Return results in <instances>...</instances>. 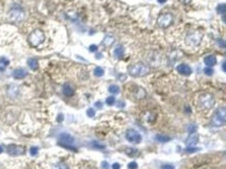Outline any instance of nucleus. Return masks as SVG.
<instances>
[{"instance_id": "obj_1", "label": "nucleus", "mask_w": 226, "mask_h": 169, "mask_svg": "<svg viewBox=\"0 0 226 169\" xmlns=\"http://www.w3.org/2000/svg\"><path fill=\"white\" fill-rule=\"evenodd\" d=\"M128 72L133 77H142L150 73V67L145 63H135L129 66Z\"/></svg>"}, {"instance_id": "obj_2", "label": "nucleus", "mask_w": 226, "mask_h": 169, "mask_svg": "<svg viewBox=\"0 0 226 169\" xmlns=\"http://www.w3.org/2000/svg\"><path fill=\"white\" fill-rule=\"evenodd\" d=\"M211 123L217 128L226 124V107L219 108L218 110H216L211 118Z\"/></svg>"}, {"instance_id": "obj_3", "label": "nucleus", "mask_w": 226, "mask_h": 169, "mask_svg": "<svg viewBox=\"0 0 226 169\" xmlns=\"http://www.w3.org/2000/svg\"><path fill=\"white\" fill-rule=\"evenodd\" d=\"M198 104H199V108L204 111H208L211 108L215 105V98L211 94L209 93H205L202 94L199 97V100H198Z\"/></svg>"}, {"instance_id": "obj_4", "label": "nucleus", "mask_w": 226, "mask_h": 169, "mask_svg": "<svg viewBox=\"0 0 226 169\" xmlns=\"http://www.w3.org/2000/svg\"><path fill=\"white\" fill-rule=\"evenodd\" d=\"M45 40V35L41 29H35L28 37V43L32 47H38Z\"/></svg>"}, {"instance_id": "obj_5", "label": "nucleus", "mask_w": 226, "mask_h": 169, "mask_svg": "<svg viewBox=\"0 0 226 169\" xmlns=\"http://www.w3.org/2000/svg\"><path fill=\"white\" fill-rule=\"evenodd\" d=\"M74 137L71 135H69V134H61L59 136V144L61 146L65 147L67 149L74 150V151H77V148L74 147Z\"/></svg>"}, {"instance_id": "obj_6", "label": "nucleus", "mask_w": 226, "mask_h": 169, "mask_svg": "<svg viewBox=\"0 0 226 169\" xmlns=\"http://www.w3.org/2000/svg\"><path fill=\"white\" fill-rule=\"evenodd\" d=\"M173 20L174 16L171 13H168V12L161 13L157 18V25L161 28H166L173 23Z\"/></svg>"}, {"instance_id": "obj_7", "label": "nucleus", "mask_w": 226, "mask_h": 169, "mask_svg": "<svg viewBox=\"0 0 226 169\" xmlns=\"http://www.w3.org/2000/svg\"><path fill=\"white\" fill-rule=\"evenodd\" d=\"M202 38H203V35L199 31H194L188 34L187 38H185V43L187 44L188 46L192 47H196L201 43Z\"/></svg>"}, {"instance_id": "obj_8", "label": "nucleus", "mask_w": 226, "mask_h": 169, "mask_svg": "<svg viewBox=\"0 0 226 169\" xmlns=\"http://www.w3.org/2000/svg\"><path fill=\"white\" fill-rule=\"evenodd\" d=\"M9 20L14 21V22H20V21H22L24 19V12L20 6L13 8L9 13Z\"/></svg>"}, {"instance_id": "obj_9", "label": "nucleus", "mask_w": 226, "mask_h": 169, "mask_svg": "<svg viewBox=\"0 0 226 169\" xmlns=\"http://www.w3.org/2000/svg\"><path fill=\"white\" fill-rule=\"evenodd\" d=\"M126 139L131 143L138 144V143L141 142L142 138H141V135L137 131L133 130V128H130V130H128L126 131Z\"/></svg>"}, {"instance_id": "obj_10", "label": "nucleus", "mask_w": 226, "mask_h": 169, "mask_svg": "<svg viewBox=\"0 0 226 169\" xmlns=\"http://www.w3.org/2000/svg\"><path fill=\"white\" fill-rule=\"evenodd\" d=\"M6 152L11 156H21V154H24L25 147L17 144H9L6 146Z\"/></svg>"}, {"instance_id": "obj_11", "label": "nucleus", "mask_w": 226, "mask_h": 169, "mask_svg": "<svg viewBox=\"0 0 226 169\" xmlns=\"http://www.w3.org/2000/svg\"><path fill=\"white\" fill-rule=\"evenodd\" d=\"M176 69H177L178 73L183 75V76H190V75L192 74V68H190L187 64H184V63L178 65Z\"/></svg>"}, {"instance_id": "obj_12", "label": "nucleus", "mask_w": 226, "mask_h": 169, "mask_svg": "<svg viewBox=\"0 0 226 169\" xmlns=\"http://www.w3.org/2000/svg\"><path fill=\"white\" fill-rule=\"evenodd\" d=\"M132 93H133L134 97L136 99H142V98L146 97V90L143 88H141V87H134V90L132 91Z\"/></svg>"}, {"instance_id": "obj_13", "label": "nucleus", "mask_w": 226, "mask_h": 169, "mask_svg": "<svg viewBox=\"0 0 226 169\" xmlns=\"http://www.w3.org/2000/svg\"><path fill=\"white\" fill-rule=\"evenodd\" d=\"M27 71L23 68H17L13 71V76L16 79H22L27 76Z\"/></svg>"}, {"instance_id": "obj_14", "label": "nucleus", "mask_w": 226, "mask_h": 169, "mask_svg": "<svg viewBox=\"0 0 226 169\" xmlns=\"http://www.w3.org/2000/svg\"><path fill=\"white\" fill-rule=\"evenodd\" d=\"M198 140H199L198 135H196V134H190V137L185 140V144H187L188 147L194 146L195 144H197V143H198Z\"/></svg>"}, {"instance_id": "obj_15", "label": "nucleus", "mask_w": 226, "mask_h": 169, "mask_svg": "<svg viewBox=\"0 0 226 169\" xmlns=\"http://www.w3.org/2000/svg\"><path fill=\"white\" fill-rule=\"evenodd\" d=\"M62 90H63V94H64L65 96H68V97L72 96V95H74V87H72L70 84H64Z\"/></svg>"}, {"instance_id": "obj_16", "label": "nucleus", "mask_w": 226, "mask_h": 169, "mask_svg": "<svg viewBox=\"0 0 226 169\" xmlns=\"http://www.w3.org/2000/svg\"><path fill=\"white\" fill-rule=\"evenodd\" d=\"M204 64H205L207 67H214L217 64V58L215 55H207L204 58Z\"/></svg>"}, {"instance_id": "obj_17", "label": "nucleus", "mask_w": 226, "mask_h": 169, "mask_svg": "<svg viewBox=\"0 0 226 169\" xmlns=\"http://www.w3.org/2000/svg\"><path fill=\"white\" fill-rule=\"evenodd\" d=\"M124 55H125L124 47H122V45H118V46L115 47V49H114V56H115V58H118V60H121L122 56H124Z\"/></svg>"}, {"instance_id": "obj_18", "label": "nucleus", "mask_w": 226, "mask_h": 169, "mask_svg": "<svg viewBox=\"0 0 226 169\" xmlns=\"http://www.w3.org/2000/svg\"><path fill=\"white\" fill-rule=\"evenodd\" d=\"M27 65L33 70H37L39 68V63H38V60H36V58H29L27 61Z\"/></svg>"}, {"instance_id": "obj_19", "label": "nucleus", "mask_w": 226, "mask_h": 169, "mask_svg": "<svg viewBox=\"0 0 226 169\" xmlns=\"http://www.w3.org/2000/svg\"><path fill=\"white\" fill-rule=\"evenodd\" d=\"M114 43V38L112 36H106L105 39L103 40V45L104 46H111Z\"/></svg>"}, {"instance_id": "obj_20", "label": "nucleus", "mask_w": 226, "mask_h": 169, "mask_svg": "<svg viewBox=\"0 0 226 169\" xmlns=\"http://www.w3.org/2000/svg\"><path fill=\"white\" fill-rule=\"evenodd\" d=\"M155 139L160 143H166V142H169V141L171 140V138H170L169 136H166V135H156Z\"/></svg>"}, {"instance_id": "obj_21", "label": "nucleus", "mask_w": 226, "mask_h": 169, "mask_svg": "<svg viewBox=\"0 0 226 169\" xmlns=\"http://www.w3.org/2000/svg\"><path fill=\"white\" fill-rule=\"evenodd\" d=\"M217 13L221 14V15H225L226 14V3H220L217 6Z\"/></svg>"}, {"instance_id": "obj_22", "label": "nucleus", "mask_w": 226, "mask_h": 169, "mask_svg": "<svg viewBox=\"0 0 226 169\" xmlns=\"http://www.w3.org/2000/svg\"><path fill=\"white\" fill-rule=\"evenodd\" d=\"M9 64V61L5 58H0V71H3L4 68Z\"/></svg>"}, {"instance_id": "obj_23", "label": "nucleus", "mask_w": 226, "mask_h": 169, "mask_svg": "<svg viewBox=\"0 0 226 169\" xmlns=\"http://www.w3.org/2000/svg\"><path fill=\"white\" fill-rule=\"evenodd\" d=\"M93 73H94V75H95L96 77H102L103 75L105 74V71H104V69H103V68H101V67H96L95 69H94Z\"/></svg>"}, {"instance_id": "obj_24", "label": "nucleus", "mask_w": 226, "mask_h": 169, "mask_svg": "<svg viewBox=\"0 0 226 169\" xmlns=\"http://www.w3.org/2000/svg\"><path fill=\"white\" fill-rule=\"evenodd\" d=\"M108 90H109V92L112 93V94H118L119 93V87L116 86V85H111Z\"/></svg>"}, {"instance_id": "obj_25", "label": "nucleus", "mask_w": 226, "mask_h": 169, "mask_svg": "<svg viewBox=\"0 0 226 169\" xmlns=\"http://www.w3.org/2000/svg\"><path fill=\"white\" fill-rule=\"evenodd\" d=\"M217 44H218L219 47L221 48H226V41L223 39H218L217 40Z\"/></svg>"}, {"instance_id": "obj_26", "label": "nucleus", "mask_w": 226, "mask_h": 169, "mask_svg": "<svg viewBox=\"0 0 226 169\" xmlns=\"http://www.w3.org/2000/svg\"><path fill=\"white\" fill-rule=\"evenodd\" d=\"M199 150H200V148H198V147L190 146V147H187V148L185 149V152H187V154H193V152L199 151Z\"/></svg>"}, {"instance_id": "obj_27", "label": "nucleus", "mask_w": 226, "mask_h": 169, "mask_svg": "<svg viewBox=\"0 0 226 169\" xmlns=\"http://www.w3.org/2000/svg\"><path fill=\"white\" fill-rule=\"evenodd\" d=\"M106 103H107L108 105H113L115 103V98L113 97V96H110V97H108L107 99H106Z\"/></svg>"}, {"instance_id": "obj_28", "label": "nucleus", "mask_w": 226, "mask_h": 169, "mask_svg": "<svg viewBox=\"0 0 226 169\" xmlns=\"http://www.w3.org/2000/svg\"><path fill=\"white\" fill-rule=\"evenodd\" d=\"M203 71H204V73H205L206 75H208V76H211V75L214 74V70H213V68H211V67L204 68Z\"/></svg>"}, {"instance_id": "obj_29", "label": "nucleus", "mask_w": 226, "mask_h": 169, "mask_svg": "<svg viewBox=\"0 0 226 169\" xmlns=\"http://www.w3.org/2000/svg\"><path fill=\"white\" fill-rule=\"evenodd\" d=\"M55 169H69V168H68V166L64 163H58L55 166Z\"/></svg>"}, {"instance_id": "obj_30", "label": "nucleus", "mask_w": 226, "mask_h": 169, "mask_svg": "<svg viewBox=\"0 0 226 169\" xmlns=\"http://www.w3.org/2000/svg\"><path fill=\"white\" fill-rule=\"evenodd\" d=\"M137 167H138V165H137V163L136 162H130V163L128 164V168L129 169H137Z\"/></svg>"}, {"instance_id": "obj_31", "label": "nucleus", "mask_w": 226, "mask_h": 169, "mask_svg": "<svg viewBox=\"0 0 226 169\" xmlns=\"http://www.w3.org/2000/svg\"><path fill=\"white\" fill-rule=\"evenodd\" d=\"M38 151H39V148H38L37 146L30 147V154H32V156H36L38 154Z\"/></svg>"}, {"instance_id": "obj_32", "label": "nucleus", "mask_w": 226, "mask_h": 169, "mask_svg": "<svg viewBox=\"0 0 226 169\" xmlns=\"http://www.w3.org/2000/svg\"><path fill=\"white\" fill-rule=\"evenodd\" d=\"M87 116H88V117H94V116H95V111H94L93 109H91V108H90V109H88V110H87Z\"/></svg>"}, {"instance_id": "obj_33", "label": "nucleus", "mask_w": 226, "mask_h": 169, "mask_svg": "<svg viewBox=\"0 0 226 169\" xmlns=\"http://www.w3.org/2000/svg\"><path fill=\"white\" fill-rule=\"evenodd\" d=\"M196 131H197V126H196V125H190V126L187 128V131H188L190 134H194Z\"/></svg>"}, {"instance_id": "obj_34", "label": "nucleus", "mask_w": 226, "mask_h": 169, "mask_svg": "<svg viewBox=\"0 0 226 169\" xmlns=\"http://www.w3.org/2000/svg\"><path fill=\"white\" fill-rule=\"evenodd\" d=\"M92 146L94 147V148H98V149H104V148H105V145L98 144V142H93L92 143Z\"/></svg>"}, {"instance_id": "obj_35", "label": "nucleus", "mask_w": 226, "mask_h": 169, "mask_svg": "<svg viewBox=\"0 0 226 169\" xmlns=\"http://www.w3.org/2000/svg\"><path fill=\"white\" fill-rule=\"evenodd\" d=\"M161 169H175V167L171 164H164V165L161 166Z\"/></svg>"}, {"instance_id": "obj_36", "label": "nucleus", "mask_w": 226, "mask_h": 169, "mask_svg": "<svg viewBox=\"0 0 226 169\" xmlns=\"http://www.w3.org/2000/svg\"><path fill=\"white\" fill-rule=\"evenodd\" d=\"M89 50L91 51V52H95V51H98V46L96 45H90L89 46Z\"/></svg>"}, {"instance_id": "obj_37", "label": "nucleus", "mask_w": 226, "mask_h": 169, "mask_svg": "<svg viewBox=\"0 0 226 169\" xmlns=\"http://www.w3.org/2000/svg\"><path fill=\"white\" fill-rule=\"evenodd\" d=\"M101 166H102L103 169H109V164H108L106 161H103L102 164H101Z\"/></svg>"}, {"instance_id": "obj_38", "label": "nucleus", "mask_w": 226, "mask_h": 169, "mask_svg": "<svg viewBox=\"0 0 226 169\" xmlns=\"http://www.w3.org/2000/svg\"><path fill=\"white\" fill-rule=\"evenodd\" d=\"M119 168H121V165L118 163H114L112 165V169H119Z\"/></svg>"}, {"instance_id": "obj_39", "label": "nucleus", "mask_w": 226, "mask_h": 169, "mask_svg": "<svg viewBox=\"0 0 226 169\" xmlns=\"http://www.w3.org/2000/svg\"><path fill=\"white\" fill-rule=\"evenodd\" d=\"M179 1H180L181 3H183V4H188V3H190V1H192V0H179Z\"/></svg>"}, {"instance_id": "obj_40", "label": "nucleus", "mask_w": 226, "mask_h": 169, "mask_svg": "<svg viewBox=\"0 0 226 169\" xmlns=\"http://www.w3.org/2000/svg\"><path fill=\"white\" fill-rule=\"evenodd\" d=\"M95 107H96V108H98V109H102L103 104H102V103H101L100 101H98V102H96V103H95Z\"/></svg>"}, {"instance_id": "obj_41", "label": "nucleus", "mask_w": 226, "mask_h": 169, "mask_svg": "<svg viewBox=\"0 0 226 169\" xmlns=\"http://www.w3.org/2000/svg\"><path fill=\"white\" fill-rule=\"evenodd\" d=\"M222 69H223V71L226 72V62L223 63V65H222Z\"/></svg>"}, {"instance_id": "obj_42", "label": "nucleus", "mask_w": 226, "mask_h": 169, "mask_svg": "<svg viewBox=\"0 0 226 169\" xmlns=\"http://www.w3.org/2000/svg\"><path fill=\"white\" fill-rule=\"evenodd\" d=\"M222 20H223V22H224L225 24H226V14H225V15H223V17H222Z\"/></svg>"}, {"instance_id": "obj_43", "label": "nucleus", "mask_w": 226, "mask_h": 169, "mask_svg": "<svg viewBox=\"0 0 226 169\" xmlns=\"http://www.w3.org/2000/svg\"><path fill=\"white\" fill-rule=\"evenodd\" d=\"M62 117H63V115H59V119H58V120L60 121V122L63 120V118H62Z\"/></svg>"}, {"instance_id": "obj_44", "label": "nucleus", "mask_w": 226, "mask_h": 169, "mask_svg": "<svg viewBox=\"0 0 226 169\" xmlns=\"http://www.w3.org/2000/svg\"><path fill=\"white\" fill-rule=\"evenodd\" d=\"M157 1H158L159 2V3H166V0H157Z\"/></svg>"}, {"instance_id": "obj_45", "label": "nucleus", "mask_w": 226, "mask_h": 169, "mask_svg": "<svg viewBox=\"0 0 226 169\" xmlns=\"http://www.w3.org/2000/svg\"><path fill=\"white\" fill-rule=\"evenodd\" d=\"M125 103L124 102H118V107H124Z\"/></svg>"}, {"instance_id": "obj_46", "label": "nucleus", "mask_w": 226, "mask_h": 169, "mask_svg": "<svg viewBox=\"0 0 226 169\" xmlns=\"http://www.w3.org/2000/svg\"><path fill=\"white\" fill-rule=\"evenodd\" d=\"M2 151H3V148H2V147L1 146H0V154H1V152Z\"/></svg>"}]
</instances>
